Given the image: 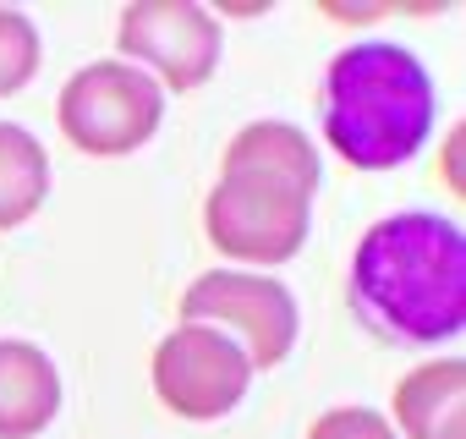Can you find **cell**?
<instances>
[{
    "instance_id": "6da1fadb",
    "label": "cell",
    "mask_w": 466,
    "mask_h": 439,
    "mask_svg": "<svg viewBox=\"0 0 466 439\" xmlns=\"http://www.w3.org/2000/svg\"><path fill=\"white\" fill-rule=\"evenodd\" d=\"M351 302L395 346H444L466 330V231L450 214L400 209L362 231Z\"/></svg>"
},
{
    "instance_id": "7a4b0ae2",
    "label": "cell",
    "mask_w": 466,
    "mask_h": 439,
    "mask_svg": "<svg viewBox=\"0 0 466 439\" xmlns=\"http://www.w3.org/2000/svg\"><path fill=\"white\" fill-rule=\"evenodd\" d=\"M324 143L351 170H395L422 154L439 121L433 72L395 39H357L324 72Z\"/></svg>"
},
{
    "instance_id": "3957f363",
    "label": "cell",
    "mask_w": 466,
    "mask_h": 439,
    "mask_svg": "<svg viewBox=\"0 0 466 439\" xmlns=\"http://www.w3.org/2000/svg\"><path fill=\"white\" fill-rule=\"evenodd\" d=\"M313 231V192L253 176V170H219L203 198V237L230 264H291Z\"/></svg>"
},
{
    "instance_id": "277c9868",
    "label": "cell",
    "mask_w": 466,
    "mask_h": 439,
    "mask_svg": "<svg viewBox=\"0 0 466 439\" xmlns=\"http://www.w3.org/2000/svg\"><path fill=\"white\" fill-rule=\"evenodd\" d=\"M56 121L77 154L121 159L143 148L165 121V88L132 61H88L66 77L56 99Z\"/></svg>"
},
{
    "instance_id": "5b68a950",
    "label": "cell",
    "mask_w": 466,
    "mask_h": 439,
    "mask_svg": "<svg viewBox=\"0 0 466 439\" xmlns=\"http://www.w3.org/2000/svg\"><path fill=\"white\" fill-rule=\"evenodd\" d=\"M176 319L181 324H214L237 341L253 362V373H269L291 357L297 346V297L275 281V275H258V270H208L198 275L181 302H176Z\"/></svg>"
},
{
    "instance_id": "8992f818",
    "label": "cell",
    "mask_w": 466,
    "mask_h": 439,
    "mask_svg": "<svg viewBox=\"0 0 466 439\" xmlns=\"http://www.w3.org/2000/svg\"><path fill=\"white\" fill-rule=\"evenodd\" d=\"M148 379H154V395L165 412H176L187 423H219L242 406V395L253 384V362L214 324H176L154 346Z\"/></svg>"
},
{
    "instance_id": "52a82bcc",
    "label": "cell",
    "mask_w": 466,
    "mask_h": 439,
    "mask_svg": "<svg viewBox=\"0 0 466 439\" xmlns=\"http://www.w3.org/2000/svg\"><path fill=\"white\" fill-rule=\"evenodd\" d=\"M116 45L121 61L143 66L165 94H192L219 72V17L198 0H137L116 23Z\"/></svg>"
},
{
    "instance_id": "ba28073f",
    "label": "cell",
    "mask_w": 466,
    "mask_h": 439,
    "mask_svg": "<svg viewBox=\"0 0 466 439\" xmlns=\"http://www.w3.org/2000/svg\"><path fill=\"white\" fill-rule=\"evenodd\" d=\"M395 434L400 439H466V362L428 357L395 384Z\"/></svg>"
},
{
    "instance_id": "9c48e42d",
    "label": "cell",
    "mask_w": 466,
    "mask_h": 439,
    "mask_svg": "<svg viewBox=\"0 0 466 439\" xmlns=\"http://www.w3.org/2000/svg\"><path fill=\"white\" fill-rule=\"evenodd\" d=\"M61 412V368L34 341H0V439H39Z\"/></svg>"
},
{
    "instance_id": "30bf717a",
    "label": "cell",
    "mask_w": 466,
    "mask_h": 439,
    "mask_svg": "<svg viewBox=\"0 0 466 439\" xmlns=\"http://www.w3.org/2000/svg\"><path fill=\"white\" fill-rule=\"evenodd\" d=\"M219 170L275 176V181H291V187H302V192L319 198V148H313L308 132L291 127V121H248L237 138L225 143Z\"/></svg>"
},
{
    "instance_id": "8fae6325",
    "label": "cell",
    "mask_w": 466,
    "mask_h": 439,
    "mask_svg": "<svg viewBox=\"0 0 466 439\" xmlns=\"http://www.w3.org/2000/svg\"><path fill=\"white\" fill-rule=\"evenodd\" d=\"M45 198H50L45 143L17 121H0V231H17L23 220H34Z\"/></svg>"
},
{
    "instance_id": "7c38bea8",
    "label": "cell",
    "mask_w": 466,
    "mask_h": 439,
    "mask_svg": "<svg viewBox=\"0 0 466 439\" xmlns=\"http://www.w3.org/2000/svg\"><path fill=\"white\" fill-rule=\"evenodd\" d=\"M34 72H39V28L23 12L0 6V99L23 94Z\"/></svg>"
},
{
    "instance_id": "4fadbf2b",
    "label": "cell",
    "mask_w": 466,
    "mask_h": 439,
    "mask_svg": "<svg viewBox=\"0 0 466 439\" xmlns=\"http://www.w3.org/2000/svg\"><path fill=\"white\" fill-rule=\"evenodd\" d=\"M308 439H400V434H395V423H390L384 412H373V406H335V412H324V417L308 428Z\"/></svg>"
},
{
    "instance_id": "5bb4252c",
    "label": "cell",
    "mask_w": 466,
    "mask_h": 439,
    "mask_svg": "<svg viewBox=\"0 0 466 439\" xmlns=\"http://www.w3.org/2000/svg\"><path fill=\"white\" fill-rule=\"evenodd\" d=\"M444 181H450V192H461V127L444 143Z\"/></svg>"
}]
</instances>
